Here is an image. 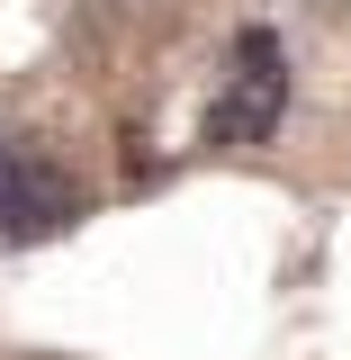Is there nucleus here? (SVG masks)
Returning <instances> with one entry per match:
<instances>
[{"label": "nucleus", "mask_w": 351, "mask_h": 360, "mask_svg": "<svg viewBox=\"0 0 351 360\" xmlns=\"http://www.w3.org/2000/svg\"><path fill=\"white\" fill-rule=\"evenodd\" d=\"M72 217H82V189L54 172V162H27L18 153V172L0 189V243H45V234H63Z\"/></svg>", "instance_id": "obj_2"}, {"label": "nucleus", "mask_w": 351, "mask_h": 360, "mask_svg": "<svg viewBox=\"0 0 351 360\" xmlns=\"http://www.w3.org/2000/svg\"><path fill=\"white\" fill-rule=\"evenodd\" d=\"M9 172H18V153H9V135H0V189H9Z\"/></svg>", "instance_id": "obj_3"}, {"label": "nucleus", "mask_w": 351, "mask_h": 360, "mask_svg": "<svg viewBox=\"0 0 351 360\" xmlns=\"http://www.w3.org/2000/svg\"><path fill=\"white\" fill-rule=\"evenodd\" d=\"M279 117H288V54H279V27H243L234 37V72H225V90L208 99V144H225V153H243V144H270L279 135Z\"/></svg>", "instance_id": "obj_1"}]
</instances>
